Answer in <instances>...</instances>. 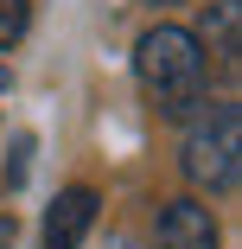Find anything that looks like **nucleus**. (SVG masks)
<instances>
[{
  "label": "nucleus",
  "instance_id": "obj_10",
  "mask_svg": "<svg viewBox=\"0 0 242 249\" xmlns=\"http://www.w3.org/2000/svg\"><path fill=\"white\" fill-rule=\"evenodd\" d=\"M147 7H178V0H147Z\"/></svg>",
  "mask_w": 242,
  "mask_h": 249
},
{
  "label": "nucleus",
  "instance_id": "obj_8",
  "mask_svg": "<svg viewBox=\"0 0 242 249\" xmlns=\"http://www.w3.org/2000/svg\"><path fill=\"white\" fill-rule=\"evenodd\" d=\"M0 249H13V217H0Z\"/></svg>",
  "mask_w": 242,
  "mask_h": 249
},
{
  "label": "nucleus",
  "instance_id": "obj_5",
  "mask_svg": "<svg viewBox=\"0 0 242 249\" xmlns=\"http://www.w3.org/2000/svg\"><path fill=\"white\" fill-rule=\"evenodd\" d=\"M96 185H64L58 192V205L45 211V249H83L89 224H96Z\"/></svg>",
  "mask_w": 242,
  "mask_h": 249
},
{
  "label": "nucleus",
  "instance_id": "obj_2",
  "mask_svg": "<svg viewBox=\"0 0 242 249\" xmlns=\"http://www.w3.org/2000/svg\"><path fill=\"white\" fill-rule=\"evenodd\" d=\"M185 147H178V173L191 179V192L204 198H229L242 179V109L229 96L204 103L198 115H185Z\"/></svg>",
  "mask_w": 242,
  "mask_h": 249
},
{
  "label": "nucleus",
  "instance_id": "obj_9",
  "mask_svg": "<svg viewBox=\"0 0 242 249\" xmlns=\"http://www.w3.org/2000/svg\"><path fill=\"white\" fill-rule=\"evenodd\" d=\"M0 89H13V71H7V64H0Z\"/></svg>",
  "mask_w": 242,
  "mask_h": 249
},
{
  "label": "nucleus",
  "instance_id": "obj_6",
  "mask_svg": "<svg viewBox=\"0 0 242 249\" xmlns=\"http://www.w3.org/2000/svg\"><path fill=\"white\" fill-rule=\"evenodd\" d=\"M26 32H32V0H0V52H13Z\"/></svg>",
  "mask_w": 242,
  "mask_h": 249
},
{
  "label": "nucleus",
  "instance_id": "obj_1",
  "mask_svg": "<svg viewBox=\"0 0 242 249\" xmlns=\"http://www.w3.org/2000/svg\"><path fill=\"white\" fill-rule=\"evenodd\" d=\"M134 77H140L147 103L166 122H185V115H198L210 103V71H204V52H198V38H191V26H153V32H140Z\"/></svg>",
  "mask_w": 242,
  "mask_h": 249
},
{
  "label": "nucleus",
  "instance_id": "obj_4",
  "mask_svg": "<svg viewBox=\"0 0 242 249\" xmlns=\"http://www.w3.org/2000/svg\"><path fill=\"white\" fill-rule=\"evenodd\" d=\"M153 236H160V249H223L217 217H210L204 198H166V205H160V224H153Z\"/></svg>",
  "mask_w": 242,
  "mask_h": 249
},
{
  "label": "nucleus",
  "instance_id": "obj_3",
  "mask_svg": "<svg viewBox=\"0 0 242 249\" xmlns=\"http://www.w3.org/2000/svg\"><path fill=\"white\" fill-rule=\"evenodd\" d=\"M191 38H198V52H204V71L236 83V71H242V0H210L204 19L191 26Z\"/></svg>",
  "mask_w": 242,
  "mask_h": 249
},
{
  "label": "nucleus",
  "instance_id": "obj_7",
  "mask_svg": "<svg viewBox=\"0 0 242 249\" xmlns=\"http://www.w3.org/2000/svg\"><path fill=\"white\" fill-rule=\"evenodd\" d=\"M26 166H32V134H13V166H7V185L13 192L26 185Z\"/></svg>",
  "mask_w": 242,
  "mask_h": 249
}]
</instances>
